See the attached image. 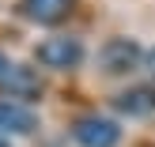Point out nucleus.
I'll return each instance as SVG.
<instances>
[{
    "instance_id": "nucleus-4",
    "label": "nucleus",
    "mask_w": 155,
    "mask_h": 147,
    "mask_svg": "<svg viewBox=\"0 0 155 147\" xmlns=\"http://www.w3.org/2000/svg\"><path fill=\"white\" fill-rule=\"evenodd\" d=\"M38 128V113L19 98H0V136H30Z\"/></svg>"
},
{
    "instance_id": "nucleus-10",
    "label": "nucleus",
    "mask_w": 155,
    "mask_h": 147,
    "mask_svg": "<svg viewBox=\"0 0 155 147\" xmlns=\"http://www.w3.org/2000/svg\"><path fill=\"white\" fill-rule=\"evenodd\" d=\"M0 147H12V143H8V136H0Z\"/></svg>"
},
{
    "instance_id": "nucleus-8",
    "label": "nucleus",
    "mask_w": 155,
    "mask_h": 147,
    "mask_svg": "<svg viewBox=\"0 0 155 147\" xmlns=\"http://www.w3.org/2000/svg\"><path fill=\"white\" fill-rule=\"evenodd\" d=\"M144 64H148V72L155 75V49H148V53H144Z\"/></svg>"
},
{
    "instance_id": "nucleus-7",
    "label": "nucleus",
    "mask_w": 155,
    "mask_h": 147,
    "mask_svg": "<svg viewBox=\"0 0 155 147\" xmlns=\"http://www.w3.org/2000/svg\"><path fill=\"white\" fill-rule=\"evenodd\" d=\"M114 106H117L121 113H129V117H148V113H155V87L151 83L129 87V91H121V94L114 98Z\"/></svg>"
},
{
    "instance_id": "nucleus-6",
    "label": "nucleus",
    "mask_w": 155,
    "mask_h": 147,
    "mask_svg": "<svg viewBox=\"0 0 155 147\" xmlns=\"http://www.w3.org/2000/svg\"><path fill=\"white\" fill-rule=\"evenodd\" d=\"M0 87L8 91V98H19V102L42 94V79H38V72H34V68H27V64H12V68H8V75L0 79Z\"/></svg>"
},
{
    "instance_id": "nucleus-9",
    "label": "nucleus",
    "mask_w": 155,
    "mask_h": 147,
    "mask_svg": "<svg viewBox=\"0 0 155 147\" xmlns=\"http://www.w3.org/2000/svg\"><path fill=\"white\" fill-rule=\"evenodd\" d=\"M8 68H12V60H8L4 53H0V79H4V75H8Z\"/></svg>"
},
{
    "instance_id": "nucleus-3",
    "label": "nucleus",
    "mask_w": 155,
    "mask_h": 147,
    "mask_svg": "<svg viewBox=\"0 0 155 147\" xmlns=\"http://www.w3.org/2000/svg\"><path fill=\"white\" fill-rule=\"evenodd\" d=\"M144 60V49L133 42V38H110V42L98 49V64H102L106 75H125V72H136Z\"/></svg>"
},
{
    "instance_id": "nucleus-2",
    "label": "nucleus",
    "mask_w": 155,
    "mask_h": 147,
    "mask_svg": "<svg viewBox=\"0 0 155 147\" xmlns=\"http://www.w3.org/2000/svg\"><path fill=\"white\" fill-rule=\"evenodd\" d=\"M72 140L80 147H117L121 143V125L110 117H98V113H87L72 125Z\"/></svg>"
},
{
    "instance_id": "nucleus-1",
    "label": "nucleus",
    "mask_w": 155,
    "mask_h": 147,
    "mask_svg": "<svg viewBox=\"0 0 155 147\" xmlns=\"http://www.w3.org/2000/svg\"><path fill=\"white\" fill-rule=\"evenodd\" d=\"M83 57H87V49H83V42L72 38V34H53V38H45V42L38 45V64L57 68V72L80 68Z\"/></svg>"
},
{
    "instance_id": "nucleus-5",
    "label": "nucleus",
    "mask_w": 155,
    "mask_h": 147,
    "mask_svg": "<svg viewBox=\"0 0 155 147\" xmlns=\"http://www.w3.org/2000/svg\"><path fill=\"white\" fill-rule=\"evenodd\" d=\"M19 11L42 27H57L76 11V0H19Z\"/></svg>"
}]
</instances>
